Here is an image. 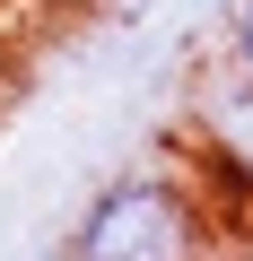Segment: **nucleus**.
I'll return each instance as SVG.
<instances>
[{
  "instance_id": "obj_1",
  "label": "nucleus",
  "mask_w": 253,
  "mask_h": 261,
  "mask_svg": "<svg viewBox=\"0 0 253 261\" xmlns=\"http://www.w3.org/2000/svg\"><path fill=\"white\" fill-rule=\"evenodd\" d=\"M227 226L236 218L218 209L201 166L175 148V157H140L105 174L61 226V261H218Z\"/></svg>"
},
{
  "instance_id": "obj_3",
  "label": "nucleus",
  "mask_w": 253,
  "mask_h": 261,
  "mask_svg": "<svg viewBox=\"0 0 253 261\" xmlns=\"http://www.w3.org/2000/svg\"><path fill=\"white\" fill-rule=\"evenodd\" d=\"M218 61L253 79V0H236V9H227V35H218Z\"/></svg>"
},
{
  "instance_id": "obj_2",
  "label": "nucleus",
  "mask_w": 253,
  "mask_h": 261,
  "mask_svg": "<svg viewBox=\"0 0 253 261\" xmlns=\"http://www.w3.org/2000/svg\"><path fill=\"white\" fill-rule=\"evenodd\" d=\"M183 157L201 166V183L218 192L227 218L253 226V79L210 61L192 79V113H183Z\"/></svg>"
}]
</instances>
